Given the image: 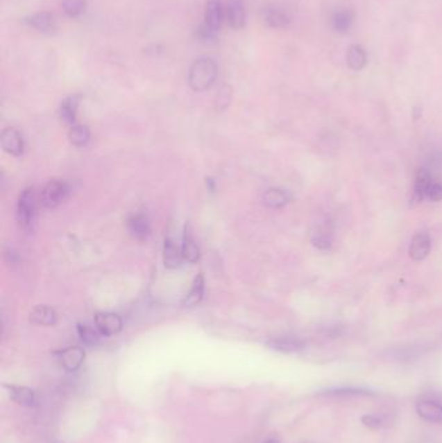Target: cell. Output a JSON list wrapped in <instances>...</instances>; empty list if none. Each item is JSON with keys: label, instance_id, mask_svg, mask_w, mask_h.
<instances>
[{"label": "cell", "instance_id": "32", "mask_svg": "<svg viewBox=\"0 0 442 443\" xmlns=\"http://www.w3.org/2000/svg\"><path fill=\"white\" fill-rule=\"evenodd\" d=\"M216 30L210 29L207 24H203L198 29H197V38L203 42H212L216 38Z\"/></svg>", "mask_w": 442, "mask_h": 443}, {"label": "cell", "instance_id": "13", "mask_svg": "<svg viewBox=\"0 0 442 443\" xmlns=\"http://www.w3.org/2000/svg\"><path fill=\"white\" fill-rule=\"evenodd\" d=\"M25 24L29 25L30 28L43 33H52L56 29V21L49 12L34 13L25 19Z\"/></svg>", "mask_w": 442, "mask_h": 443}, {"label": "cell", "instance_id": "4", "mask_svg": "<svg viewBox=\"0 0 442 443\" xmlns=\"http://www.w3.org/2000/svg\"><path fill=\"white\" fill-rule=\"evenodd\" d=\"M416 414L424 422L442 423V403L431 398H422L416 403Z\"/></svg>", "mask_w": 442, "mask_h": 443}, {"label": "cell", "instance_id": "20", "mask_svg": "<svg viewBox=\"0 0 442 443\" xmlns=\"http://www.w3.org/2000/svg\"><path fill=\"white\" fill-rule=\"evenodd\" d=\"M182 256L183 258L191 262V263H195L198 261L200 258V250H198V246H197L195 238L191 234V228L189 226H186L185 229V236H183V244H182Z\"/></svg>", "mask_w": 442, "mask_h": 443}, {"label": "cell", "instance_id": "8", "mask_svg": "<svg viewBox=\"0 0 442 443\" xmlns=\"http://www.w3.org/2000/svg\"><path fill=\"white\" fill-rule=\"evenodd\" d=\"M431 252V237L427 232H418L411 240L409 253L414 261L425 259Z\"/></svg>", "mask_w": 442, "mask_h": 443}, {"label": "cell", "instance_id": "3", "mask_svg": "<svg viewBox=\"0 0 442 443\" xmlns=\"http://www.w3.org/2000/svg\"><path fill=\"white\" fill-rule=\"evenodd\" d=\"M69 184L64 180H51L40 193V204L47 209L59 207L69 196Z\"/></svg>", "mask_w": 442, "mask_h": 443}, {"label": "cell", "instance_id": "12", "mask_svg": "<svg viewBox=\"0 0 442 443\" xmlns=\"http://www.w3.org/2000/svg\"><path fill=\"white\" fill-rule=\"evenodd\" d=\"M128 231L130 235L138 240H146L151 235V223L144 214H134L128 218Z\"/></svg>", "mask_w": 442, "mask_h": 443}, {"label": "cell", "instance_id": "1", "mask_svg": "<svg viewBox=\"0 0 442 443\" xmlns=\"http://www.w3.org/2000/svg\"><path fill=\"white\" fill-rule=\"evenodd\" d=\"M216 74L218 67L216 61L210 58H200L189 68L188 85L197 92L207 91L216 82Z\"/></svg>", "mask_w": 442, "mask_h": 443}, {"label": "cell", "instance_id": "29", "mask_svg": "<svg viewBox=\"0 0 442 443\" xmlns=\"http://www.w3.org/2000/svg\"><path fill=\"white\" fill-rule=\"evenodd\" d=\"M325 397H361V395H371L370 392L364 389H355V388H337L330 389L323 392Z\"/></svg>", "mask_w": 442, "mask_h": 443}, {"label": "cell", "instance_id": "28", "mask_svg": "<svg viewBox=\"0 0 442 443\" xmlns=\"http://www.w3.org/2000/svg\"><path fill=\"white\" fill-rule=\"evenodd\" d=\"M62 10L69 17H78L86 10L85 0H64Z\"/></svg>", "mask_w": 442, "mask_h": 443}, {"label": "cell", "instance_id": "15", "mask_svg": "<svg viewBox=\"0 0 442 443\" xmlns=\"http://www.w3.org/2000/svg\"><path fill=\"white\" fill-rule=\"evenodd\" d=\"M223 7L219 0H209L205 8V22L210 29L218 31L223 22Z\"/></svg>", "mask_w": 442, "mask_h": 443}, {"label": "cell", "instance_id": "17", "mask_svg": "<svg viewBox=\"0 0 442 443\" xmlns=\"http://www.w3.org/2000/svg\"><path fill=\"white\" fill-rule=\"evenodd\" d=\"M264 20L266 24L274 29H284L291 24V17L288 13L276 7H269L264 10Z\"/></svg>", "mask_w": 442, "mask_h": 443}, {"label": "cell", "instance_id": "16", "mask_svg": "<svg viewBox=\"0 0 442 443\" xmlns=\"http://www.w3.org/2000/svg\"><path fill=\"white\" fill-rule=\"evenodd\" d=\"M227 20L234 29H241L246 25V8L241 0H230L227 6Z\"/></svg>", "mask_w": 442, "mask_h": 443}, {"label": "cell", "instance_id": "26", "mask_svg": "<svg viewBox=\"0 0 442 443\" xmlns=\"http://www.w3.org/2000/svg\"><path fill=\"white\" fill-rule=\"evenodd\" d=\"M77 331H78L79 338L83 344L94 346L98 345L100 341V332L98 328H94L87 323H79L77 325Z\"/></svg>", "mask_w": 442, "mask_h": 443}, {"label": "cell", "instance_id": "19", "mask_svg": "<svg viewBox=\"0 0 442 443\" xmlns=\"http://www.w3.org/2000/svg\"><path fill=\"white\" fill-rule=\"evenodd\" d=\"M289 201H291V195L280 188L267 189L262 196L264 205L267 207H273V209L285 207Z\"/></svg>", "mask_w": 442, "mask_h": 443}, {"label": "cell", "instance_id": "11", "mask_svg": "<svg viewBox=\"0 0 442 443\" xmlns=\"http://www.w3.org/2000/svg\"><path fill=\"white\" fill-rule=\"evenodd\" d=\"M4 388L7 389L8 395L13 402L25 407H31L35 404L37 395L33 389L26 386H19V385H6Z\"/></svg>", "mask_w": 442, "mask_h": 443}, {"label": "cell", "instance_id": "7", "mask_svg": "<svg viewBox=\"0 0 442 443\" xmlns=\"http://www.w3.org/2000/svg\"><path fill=\"white\" fill-rule=\"evenodd\" d=\"M59 361L64 370H67L69 372H74L78 370L85 361V350L78 346L68 347V349L60 351Z\"/></svg>", "mask_w": 442, "mask_h": 443}, {"label": "cell", "instance_id": "22", "mask_svg": "<svg viewBox=\"0 0 442 443\" xmlns=\"http://www.w3.org/2000/svg\"><path fill=\"white\" fill-rule=\"evenodd\" d=\"M79 98L78 96H69L61 103L60 107V117L67 123V125H76L77 119V110H78Z\"/></svg>", "mask_w": 442, "mask_h": 443}, {"label": "cell", "instance_id": "9", "mask_svg": "<svg viewBox=\"0 0 442 443\" xmlns=\"http://www.w3.org/2000/svg\"><path fill=\"white\" fill-rule=\"evenodd\" d=\"M267 347L279 351V353L291 354V353L301 351L305 347V342L298 338H294V337H278V338L269 340Z\"/></svg>", "mask_w": 442, "mask_h": 443}, {"label": "cell", "instance_id": "5", "mask_svg": "<svg viewBox=\"0 0 442 443\" xmlns=\"http://www.w3.org/2000/svg\"><path fill=\"white\" fill-rule=\"evenodd\" d=\"M122 325V319L114 313H99L95 315V327L100 335H117L121 332Z\"/></svg>", "mask_w": 442, "mask_h": 443}, {"label": "cell", "instance_id": "31", "mask_svg": "<svg viewBox=\"0 0 442 443\" xmlns=\"http://www.w3.org/2000/svg\"><path fill=\"white\" fill-rule=\"evenodd\" d=\"M425 198H430L431 201H434V202H437V201H441V183H439V182H434V180H433L432 183L430 184V187H428V189H427V192H425Z\"/></svg>", "mask_w": 442, "mask_h": 443}, {"label": "cell", "instance_id": "23", "mask_svg": "<svg viewBox=\"0 0 442 443\" xmlns=\"http://www.w3.org/2000/svg\"><path fill=\"white\" fill-rule=\"evenodd\" d=\"M310 238H312V243L316 247L323 249V250L330 249L331 245H332V232L325 225L314 228L312 231V234H310Z\"/></svg>", "mask_w": 442, "mask_h": 443}, {"label": "cell", "instance_id": "21", "mask_svg": "<svg viewBox=\"0 0 442 443\" xmlns=\"http://www.w3.org/2000/svg\"><path fill=\"white\" fill-rule=\"evenodd\" d=\"M182 249H179L176 243L171 238L165 240V245H164V265L167 268H177L180 266L182 262Z\"/></svg>", "mask_w": 442, "mask_h": 443}, {"label": "cell", "instance_id": "27", "mask_svg": "<svg viewBox=\"0 0 442 443\" xmlns=\"http://www.w3.org/2000/svg\"><path fill=\"white\" fill-rule=\"evenodd\" d=\"M70 143L76 147H82L85 144H87L90 140V130L85 125H73L69 130Z\"/></svg>", "mask_w": 442, "mask_h": 443}, {"label": "cell", "instance_id": "25", "mask_svg": "<svg viewBox=\"0 0 442 443\" xmlns=\"http://www.w3.org/2000/svg\"><path fill=\"white\" fill-rule=\"evenodd\" d=\"M204 288H205V281H204V276H196V279L194 280L192 288L189 290V293L186 295L183 305L195 306L203 299L204 295Z\"/></svg>", "mask_w": 442, "mask_h": 443}, {"label": "cell", "instance_id": "10", "mask_svg": "<svg viewBox=\"0 0 442 443\" xmlns=\"http://www.w3.org/2000/svg\"><path fill=\"white\" fill-rule=\"evenodd\" d=\"M330 22L336 33L345 34L353 26L354 13L349 8H336L331 15Z\"/></svg>", "mask_w": 442, "mask_h": 443}, {"label": "cell", "instance_id": "14", "mask_svg": "<svg viewBox=\"0 0 442 443\" xmlns=\"http://www.w3.org/2000/svg\"><path fill=\"white\" fill-rule=\"evenodd\" d=\"M30 322L33 324L43 325V327H52L58 323V314L56 311L49 306H37L30 313Z\"/></svg>", "mask_w": 442, "mask_h": 443}, {"label": "cell", "instance_id": "33", "mask_svg": "<svg viewBox=\"0 0 442 443\" xmlns=\"http://www.w3.org/2000/svg\"><path fill=\"white\" fill-rule=\"evenodd\" d=\"M265 443H280L278 440H274V438H271V440H267Z\"/></svg>", "mask_w": 442, "mask_h": 443}, {"label": "cell", "instance_id": "2", "mask_svg": "<svg viewBox=\"0 0 442 443\" xmlns=\"http://www.w3.org/2000/svg\"><path fill=\"white\" fill-rule=\"evenodd\" d=\"M37 211V195L33 188H26L21 192L17 202V222L24 229H30L34 223Z\"/></svg>", "mask_w": 442, "mask_h": 443}, {"label": "cell", "instance_id": "6", "mask_svg": "<svg viewBox=\"0 0 442 443\" xmlns=\"http://www.w3.org/2000/svg\"><path fill=\"white\" fill-rule=\"evenodd\" d=\"M1 148L15 157H19L24 152V139L16 128H6L1 134Z\"/></svg>", "mask_w": 442, "mask_h": 443}, {"label": "cell", "instance_id": "18", "mask_svg": "<svg viewBox=\"0 0 442 443\" xmlns=\"http://www.w3.org/2000/svg\"><path fill=\"white\" fill-rule=\"evenodd\" d=\"M346 62L348 67L354 71H361L367 65V52L359 44H353L348 49L346 53Z\"/></svg>", "mask_w": 442, "mask_h": 443}, {"label": "cell", "instance_id": "30", "mask_svg": "<svg viewBox=\"0 0 442 443\" xmlns=\"http://www.w3.org/2000/svg\"><path fill=\"white\" fill-rule=\"evenodd\" d=\"M361 422L364 426H367L368 429H373V431L382 429L386 425V420L382 415L366 414L361 417Z\"/></svg>", "mask_w": 442, "mask_h": 443}, {"label": "cell", "instance_id": "24", "mask_svg": "<svg viewBox=\"0 0 442 443\" xmlns=\"http://www.w3.org/2000/svg\"><path fill=\"white\" fill-rule=\"evenodd\" d=\"M433 177L432 174L425 170V168H420L416 174V180H415V191H414V197L418 200V201H422L425 198V192L430 187V184L432 183Z\"/></svg>", "mask_w": 442, "mask_h": 443}]
</instances>
